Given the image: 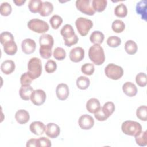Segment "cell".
<instances>
[{"label":"cell","instance_id":"1","mask_svg":"<svg viewBox=\"0 0 147 147\" xmlns=\"http://www.w3.org/2000/svg\"><path fill=\"white\" fill-rule=\"evenodd\" d=\"M40 56L43 59H49L52 56V48L54 44L53 37L48 34H44L39 38Z\"/></svg>","mask_w":147,"mask_h":147},{"label":"cell","instance_id":"2","mask_svg":"<svg viewBox=\"0 0 147 147\" xmlns=\"http://www.w3.org/2000/svg\"><path fill=\"white\" fill-rule=\"evenodd\" d=\"M88 56L91 61L96 65L102 64L105 60L104 50L99 44H94L89 48Z\"/></svg>","mask_w":147,"mask_h":147},{"label":"cell","instance_id":"3","mask_svg":"<svg viewBox=\"0 0 147 147\" xmlns=\"http://www.w3.org/2000/svg\"><path fill=\"white\" fill-rule=\"evenodd\" d=\"M60 34L63 36L64 44L67 47H71L76 44L78 41V37L75 33L73 27L69 24H65L60 30Z\"/></svg>","mask_w":147,"mask_h":147},{"label":"cell","instance_id":"4","mask_svg":"<svg viewBox=\"0 0 147 147\" xmlns=\"http://www.w3.org/2000/svg\"><path fill=\"white\" fill-rule=\"evenodd\" d=\"M121 129L124 134L135 137L142 131V126L137 122L128 120L122 123Z\"/></svg>","mask_w":147,"mask_h":147},{"label":"cell","instance_id":"5","mask_svg":"<svg viewBox=\"0 0 147 147\" xmlns=\"http://www.w3.org/2000/svg\"><path fill=\"white\" fill-rule=\"evenodd\" d=\"M28 72L33 80L38 78L42 72L41 60L38 57L31 58L28 63Z\"/></svg>","mask_w":147,"mask_h":147},{"label":"cell","instance_id":"6","mask_svg":"<svg viewBox=\"0 0 147 147\" xmlns=\"http://www.w3.org/2000/svg\"><path fill=\"white\" fill-rule=\"evenodd\" d=\"M28 27L31 30L37 33H44L49 30V25L47 22L38 18L29 20Z\"/></svg>","mask_w":147,"mask_h":147},{"label":"cell","instance_id":"7","mask_svg":"<svg viewBox=\"0 0 147 147\" xmlns=\"http://www.w3.org/2000/svg\"><path fill=\"white\" fill-rule=\"evenodd\" d=\"M75 25L79 33L82 36H86L93 26L92 21L86 18L79 17L75 21Z\"/></svg>","mask_w":147,"mask_h":147},{"label":"cell","instance_id":"8","mask_svg":"<svg viewBox=\"0 0 147 147\" xmlns=\"http://www.w3.org/2000/svg\"><path fill=\"white\" fill-rule=\"evenodd\" d=\"M105 73L107 78L113 80H118L123 76V70L121 67L110 63L105 67Z\"/></svg>","mask_w":147,"mask_h":147},{"label":"cell","instance_id":"9","mask_svg":"<svg viewBox=\"0 0 147 147\" xmlns=\"http://www.w3.org/2000/svg\"><path fill=\"white\" fill-rule=\"evenodd\" d=\"M76 7L78 10L88 16H93L95 13L92 8V1L90 0H77Z\"/></svg>","mask_w":147,"mask_h":147},{"label":"cell","instance_id":"10","mask_svg":"<svg viewBox=\"0 0 147 147\" xmlns=\"http://www.w3.org/2000/svg\"><path fill=\"white\" fill-rule=\"evenodd\" d=\"M46 99V94L44 90L41 89H37L34 90L30 96V100L32 102L37 106L42 105Z\"/></svg>","mask_w":147,"mask_h":147},{"label":"cell","instance_id":"11","mask_svg":"<svg viewBox=\"0 0 147 147\" xmlns=\"http://www.w3.org/2000/svg\"><path fill=\"white\" fill-rule=\"evenodd\" d=\"M80 127L83 130H89L94 125V119L90 115L83 114L81 115L78 120Z\"/></svg>","mask_w":147,"mask_h":147},{"label":"cell","instance_id":"12","mask_svg":"<svg viewBox=\"0 0 147 147\" xmlns=\"http://www.w3.org/2000/svg\"><path fill=\"white\" fill-rule=\"evenodd\" d=\"M84 57V51L80 47H77L72 49L69 52V59L74 62L78 63L82 61Z\"/></svg>","mask_w":147,"mask_h":147},{"label":"cell","instance_id":"13","mask_svg":"<svg viewBox=\"0 0 147 147\" xmlns=\"http://www.w3.org/2000/svg\"><path fill=\"white\" fill-rule=\"evenodd\" d=\"M69 90L67 84L60 83L57 85L56 89V94L57 98L60 100H64L69 96Z\"/></svg>","mask_w":147,"mask_h":147},{"label":"cell","instance_id":"14","mask_svg":"<svg viewBox=\"0 0 147 147\" xmlns=\"http://www.w3.org/2000/svg\"><path fill=\"white\" fill-rule=\"evenodd\" d=\"M36 48L35 41L30 38H26L21 42L22 51L25 54H31L33 53Z\"/></svg>","mask_w":147,"mask_h":147},{"label":"cell","instance_id":"15","mask_svg":"<svg viewBox=\"0 0 147 147\" xmlns=\"http://www.w3.org/2000/svg\"><path fill=\"white\" fill-rule=\"evenodd\" d=\"M45 133L48 137L51 138H55L58 137L60 134V129L57 124L49 123L45 126Z\"/></svg>","mask_w":147,"mask_h":147},{"label":"cell","instance_id":"16","mask_svg":"<svg viewBox=\"0 0 147 147\" xmlns=\"http://www.w3.org/2000/svg\"><path fill=\"white\" fill-rule=\"evenodd\" d=\"M30 131L37 136L41 135L44 133L45 129V126L44 123L40 121H34L29 126Z\"/></svg>","mask_w":147,"mask_h":147},{"label":"cell","instance_id":"17","mask_svg":"<svg viewBox=\"0 0 147 147\" xmlns=\"http://www.w3.org/2000/svg\"><path fill=\"white\" fill-rule=\"evenodd\" d=\"M123 92L129 97L134 96L137 92V88L136 85L130 82H126L122 86Z\"/></svg>","mask_w":147,"mask_h":147},{"label":"cell","instance_id":"18","mask_svg":"<svg viewBox=\"0 0 147 147\" xmlns=\"http://www.w3.org/2000/svg\"><path fill=\"white\" fill-rule=\"evenodd\" d=\"M15 118L17 122L20 124H25L30 118L29 113L24 109L18 110L15 114Z\"/></svg>","mask_w":147,"mask_h":147},{"label":"cell","instance_id":"19","mask_svg":"<svg viewBox=\"0 0 147 147\" xmlns=\"http://www.w3.org/2000/svg\"><path fill=\"white\" fill-rule=\"evenodd\" d=\"M101 108L100 103L96 98L90 99L86 103V109L91 113H95Z\"/></svg>","mask_w":147,"mask_h":147},{"label":"cell","instance_id":"20","mask_svg":"<svg viewBox=\"0 0 147 147\" xmlns=\"http://www.w3.org/2000/svg\"><path fill=\"white\" fill-rule=\"evenodd\" d=\"M15 67V63L13 60H6L1 64V69L3 74L9 75L14 71Z\"/></svg>","mask_w":147,"mask_h":147},{"label":"cell","instance_id":"21","mask_svg":"<svg viewBox=\"0 0 147 147\" xmlns=\"http://www.w3.org/2000/svg\"><path fill=\"white\" fill-rule=\"evenodd\" d=\"M33 88L30 85L21 86L19 90V94L21 98L24 100H28L33 91Z\"/></svg>","mask_w":147,"mask_h":147},{"label":"cell","instance_id":"22","mask_svg":"<svg viewBox=\"0 0 147 147\" xmlns=\"http://www.w3.org/2000/svg\"><path fill=\"white\" fill-rule=\"evenodd\" d=\"M146 1L143 0L137 3L136 10L137 14L141 16V18L146 21Z\"/></svg>","mask_w":147,"mask_h":147},{"label":"cell","instance_id":"23","mask_svg":"<svg viewBox=\"0 0 147 147\" xmlns=\"http://www.w3.org/2000/svg\"><path fill=\"white\" fill-rule=\"evenodd\" d=\"M5 52L9 55H14L17 51V46L14 41H10L3 44Z\"/></svg>","mask_w":147,"mask_h":147},{"label":"cell","instance_id":"24","mask_svg":"<svg viewBox=\"0 0 147 147\" xmlns=\"http://www.w3.org/2000/svg\"><path fill=\"white\" fill-rule=\"evenodd\" d=\"M53 10V6L52 3L45 1L42 2V7L40 11V16L42 17H46L49 16Z\"/></svg>","mask_w":147,"mask_h":147},{"label":"cell","instance_id":"25","mask_svg":"<svg viewBox=\"0 0 147 147\" xmlns=\"http://www.w3.org/2000/svg\"><path fill=\"white\" fill-rule=\"evenodd\" d=\"M105 38L104 34L100 31H94L90 36V41L94 44H100L103 42Z\"/></svg>","mask_w":147,"mask_h":147},{"label":"cell","instance_id":"26","mask_svg":"<svg viewBox=\"0 0 147 147\" xmlns=\"http://www.w3.org/2000/svg\"><path fill=\"white\" fill-rule=\"evenodd\" d=\"M42 5V2L41 0H30L28 3V7L32 13H40Z\"/></svg>","mask_w":147,"mask_h":147},{"label":"cell","instance_id":"27","mask_svg":"<svg viewBox=\"0 0 147 147\" xmlns=\"http://www.w3.org/2000/svg\"><path fill=\"white\" fill-rule=\"evenodd\" d=\"M76 83L78 88L80 90H86L89 87L90 81L87 77L80 76L76 79Z\"/></svg>","mask_w":147,"mask_h":147},{"label":"cell","instance_id":"28","mask_svg":"<svg viewBox=\"0 0 147 147\" xmlns=\"http://www.w3.org/2000/svg\"><path fill=\"white\" fill-rule=\"evenodd\" d=\"M92 6L95 11L102 12L105 9L107 6V1L106 0H93L92 1Z\"/></svg>","mask_w":147,"mask_h":147},{"label":"cell","instance_id":"29","mask_svg":"<svg viewBox=\"0 0 147 147\" xmlns=\"http://www.w3.org/2000/svg\"><path fill=\"white\" fill-rule=\"evenodd\" d=\"M114 14L118 17L123 18L126 17L127 14V9L126 5L123 3L118 5L115 7Z\"/></svg>","mask_w":147,"mask_h":147},{"label":"cell","instance_id":"30","mask_svg":"<svg viewBox=\"0 0 147 147\" xmlns=\"http://www.w3.org/2000/svg\"><path fill=\"white\" fill-rule=\"evenodd\" d=\"M111 28L115 33H119L124 30L125 28V24L122 20H115L112 23Z\"/></svg>","mask_w":147,"mask_h":147},{"label":"cell","instance_id":"31","mask_svg":"<svg viewBox=\"0 0 147 147\" xmlns=\"http://www.w3.org/2000/svg\"><path fill=\"white\" fill-rule=\"evenodd\" d=\"M125 49L129 55H134L137 52V45L133 40H128L125 44Z\"/></svg>","mask_w":147,"mask_h":147},{"label":"cell","instance_id":"32","mask_svg":"<svg viewBox=\"0 0 147 147\" xmlns=\"http://www.w3.org/2000/svg\"><path fill=\"white\" fill-rule=\"evenodd\" d=\"M135 140L137 145L140 146H145L147 145V132L141 131L138 135L135 136Z\"/></svg>","mask_w":147,"mask_h":147},{"label":"cell","instance_id":"33","mask_svg":"<svg viewBox=\"0 0 147 147\" xmlns=\"http://www.w3.org/2000/svg\"><path fill=\"white\" fill-rule=\"evenodd\" d=\"M137 117L143 121H147V107L145 105L138 107L136 110Z\"/></svg>","mask_w":147,"mask_h":147},{"label":"cell","instance_id":"34","mask_svg":"<svg viewBox=\"0 0 147 147\" xmlns=\"http://www.w3.org/2000/svg\"><path fill=\"white\" fill-rule=\"evenodd\" d=\"M115 109V105L111 102H107L105 103L102 108L103 113L108 118L113 113Z\"/></svg>","mask_w":147,"mask_h":147},{"label":"cell","instance_id":"35","mask_svg":"<svg viewBox=\"0 0 147 147\" xmlns=\"http://www.w3.org/2000/svg\"><path fill=\"white\" fill-rule=\"evenodd\" d=\"M63 18L59 15H53L49 19V23L52 28L54 29H57L61 25Z\"/></svg>","mask_w":147,"mask_h":147},{"label":"cell","instance_id":"36","mask_svg":"<svg viewBox=\"0 0 147 147\" xmlns=\"http://www.w3.org/2000/svg\"><path fill=\"white\" fill-rule=\"evenodd\" d=\"M12 8L11 5L6 2L1 3L0 6V13L3 16H8L11 13Z\"/></svg>","mask_w":147,"mask_h":147},{"label":"cell","instance_id":"37","mask_svg":"<svg viewBox=\"0 0 147 147\" xmlns=\"http://www.w3.org/2000/svg\"><path fill=\"white\" fill-rule=\"evenodd\" d=\"M53 55L55 59L57 60H63L65 58L66 52L63 48L57 47L54 49Z\"/></svg>","mask_w":147,"mask_h":147},{"label":"cell","instance_id":"38","mask_svg":"<svg viewBox=\"0 0 147 147\" xmlns=\"http://www.w3.org/2000/svg\"><path fill=\"white\" fill-rule=\"evenodd\" d=\"M121 44V38L116 36H112L108 37L107 39V44L113 48L118 47Z\"/></svg>","mask_w":147,"mask_h":147},{"label":"cell","instance_id":"39","mask_svg":"<svg viewBox=\"0 0 147 147\" xmlns=\"http://www.w3.org/2000/svg\"><path fill=\"white\" fill-rule=\"evenodd\" d=\"M136 83L140 87H145L147 84L146 75L144 72L138 74L136 76Z\"/></svg>","mask_w":147,"mask_h":147},{"label":"cell","instance_id":"40","mask_svg":"<svg viewBox=\"0 0 147 147\" xmlns=\"http://www.w3.org/2000/svg\"><path fill=\"white\" fill-rule=\"evenodd\" d=\"M95 71L94 64L91 63H86L81 67V71L83 74L87 75H91Z\"/></svg>","mask_w":147,"mask_h":147},{"label":"cell","instance_id":"41","mask_svg":"<svg viewBox=\"0 0 147 147\" xmlns=\"http://www.w3.org/2000/svg\"><path fill=\"white\" fill-rule=\"evenodd\" d=\"M57 68L56 63L52 60H48L45 64V69L47 73L54 72Z\"/></svg>","mask_w":147,"mask_h":147},{"label":"cell","instance_id":"42","mask_svg":"<svg viewBox=\"0 0 147 147\" xmlns=\"http://www.w3.org/2000/svg\"><path fill=\"white\" fill-rule=\"evenodd\" d=\"M10 41H14V37L11 33L9 32H3L1 33L0 41L2 45L4 43Z\"/></svg>","mask_w":147,"mask_h":147},{"label":"cell","instance_id":"43","mask_svg":"<svg viewBox=\"0 0 147 147\" xmlns=\"http://www.w3.org/2000/svg\"><path fill=\"white\" fill-rule=\"evenodd\" d=\"M32 78L30 76L29 74L27 72L24 73L20 78V83L21 84V86H28L30 85L32 81H33Z\"/></svg>","mask_w":147,"mask_h":147},{"label":"cell","instance_id":"44","mask_svg":"<svg viewBox=\"0 0 147 147\" xmlns=\"http://www.w3.org/2000/svg\"><path fill=\"white\" fill-rule=\"evenodd\" d=\"M38 147H50L52 145L51 141L45 137L38 138Z\"/></svg>","mask_w":147,"mask_h":147},{"label":"cell","instance_id":"45","mask_svg":"<svg viewBox=\"0 0 147 147\" xmlns=\"http://www.w3.org/2000/svg\"><path fill=\"white\" fill-rule=\"evenodd\" d=\"M94 116H95V118L98 121H103L106 120L108 118V117L103 113L102 109V107L98 111L94 113Z\"/></svg>","mask_w":147,"mask_h":147},{"label":"cell","instance_id":"46","mask_svg":"<svg viewBox=\"0 0 147 147\" xmlns=\"http://www.w3.org/2000/svg\"><path fill=\"white\" fill-rule=\"evenodd\" d=\"M26 146H35V147H38V139L36 138H31L29 139L26 144Z\"/></svg>","mask_w":147,"mask_h":147},{"label":"cell","instance_id":"47","mask_svg":"<svg viewBox=\"0 0 147 147\" xmlns=\"http://www.w3.org/2000/svg\"><path fill=\"white\" fill-rule=\"evenodd\" d=\"M25 2V0H13V2L18 6H22Z\"/></svg>","mask_w":147,"mask_h":147}]
</instances>
